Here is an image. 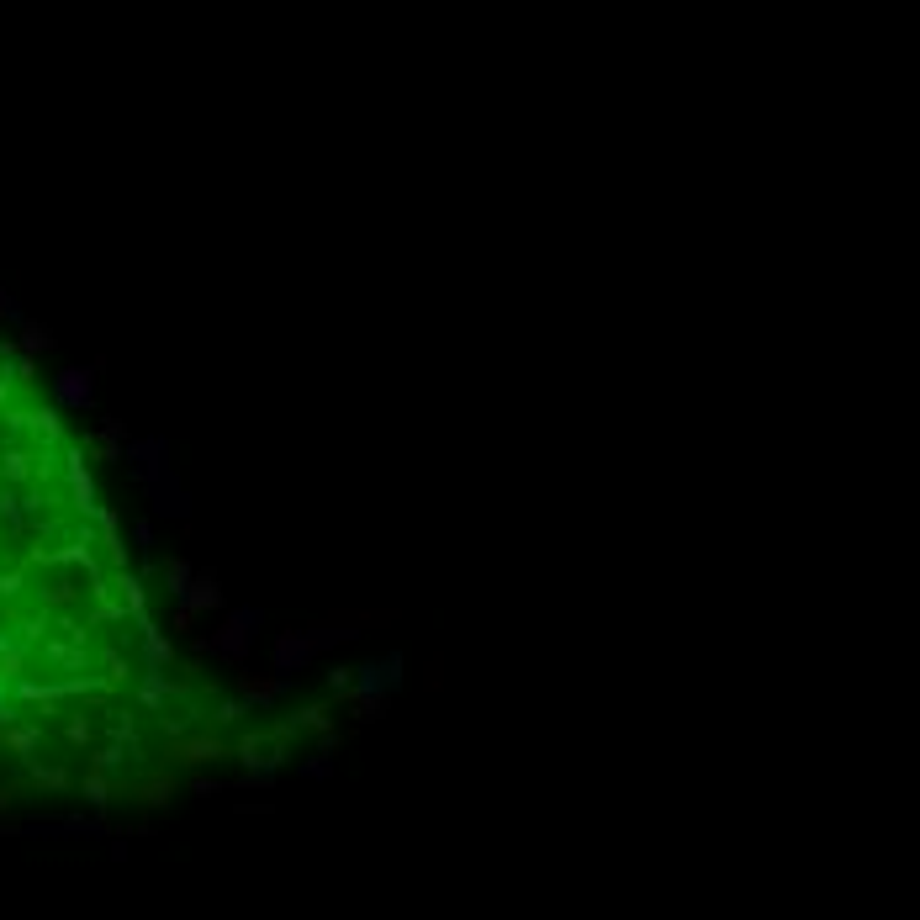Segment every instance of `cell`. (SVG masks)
<instances>
[{
    "mask_svg": "<svg viewBox=\"0 0 920 920\" xmlns=\"http://www.w3.org/2000/svg\"><path fill=\"white\" fill-rule=\"evenodd\" d=\"M59 392L69 397V402H85V371H69V375L59 381Z\"/></svg>",
    "mask_w": 920,
    "mask_h": 920,
    "instance_id": "1",
    "label": "cell"
}]
</instances>
